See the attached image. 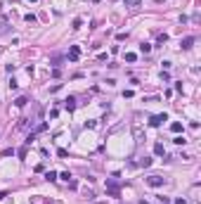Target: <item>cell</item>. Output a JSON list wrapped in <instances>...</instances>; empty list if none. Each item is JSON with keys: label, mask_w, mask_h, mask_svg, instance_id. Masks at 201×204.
Here are the masks:
<instances>
[{"label": "cell", "mask_w": 201, "mask_h": 204, "mask_svg": "<svg viewBox=\"0 0 201 204\" xmlns=\"http://www.w3.org/2000/svg\"><path fill=\"white\" fill-rule=\"evenodd\" d=\"M106 192L111 195V197H118V180H116V176L106 180Z\"/></svg>", "instance_id": "cell-1"}, {"label": "cell", "mask_w": 201, "mask_h": 204, "mask_svg": "<svg viewBox=\"0 0 201 204\" xmlns=\"http://www.w3.org/2000/svg\"><path fill=\"white\" fill-rule=\"evenodd\" d=\"M144 183L152 185V188H161V185L166 183V178H163V176H147V178H144Z\"/></svg>", "instance_id": "cell-2"}, {"label": "cell", "mask_w": 201, "mask_h": 204, "mask_svg": "<svg viewBox=\"0 0 201 204\" xmlns=\"http://www.w3.org/2000/svg\"><path fill=\"white\" fill-rule=\"evenodd\" d=\"M163 121H168V116H166V114H154V116L149 119V126H154V128H156V126H161Z\"/></svg>", "instance_id": "cell-3"}, {"label": "cell", "mask_w": 201, "mask_h": 204, "mask_svg": "<svg viewBox=\"0 0 201 204\" xmlns=\"http://www.w3.org/2000/svg\"><path fill=\"white\" fill-rule=\"evenodd\" d=\"M78 57H81V48L78 45H71L69 48V60L71 62H78Z\"/></svg>", "instance_id": "cell-4"}, {"label": "cell", "mask_w": 201, "mask_h": 204, "mask_svg": "<svg viewBox=\"0 0 201 204\" xmlns=\"http://www.w3.org/2000/svg\"><path fill=\"white\" fill-rule=\"evenodd\" d=\"M192 45H194V38H192V36H187V38H182V43H180V48H182V50H189Z\"/></svg>", "instance_id": "cell-5"}, {"label": "cell", "mask_w": 201, "mask_h": 204, "mask_svg": "<svg viewBox=\"0 0 201 204\" xmlns=\"http://www.w3.org/2000/svg\"><path fill=\"white\" fill-rule=\"evenodd\" d=\"M64 107L69 109V112H71V109H76V97H66V100H64Z\"/></svg>", "instance_id": "cell-6"}, {"label": "cell", "mask_w": 201, "mask_h": 204, "mask_svg": "<svg viewBox=\"0 0 201 204\" xmlns=\"http://www.w3.org/2000/svg\"><path fill=\"white\" fill-rule=\"evenodd\" d=\"M154 154H159V157H161V154H166V150H163V145H161V142L154 145Z\"/></svg>", "instance_id": "cell-7"}, {"label": "cell", "mask_w": 201, "mask_h": 204, "mask_svg": "<svg viewBox=\"0 0 201 204\" xmlns=\"http://www.w3.org/2000/svg\"><path fill=\"white\" fill-rule=\"evenodd\" d=\"M123 3H125V7H140L142 0H123Z\"/></svg>", "instance_id": "cell-8"}, {"label": "cell", "mask_w": 201, "mask_h": 204, "mask_svg": "<svg viewBox=\"0 0 201 204\" xmlns=\"http://www.w3.org/2000/svg\"><path fill=\"white\" fill-rule=\"evenodd\" d=\"M170 131H173V133H180V131H182V123H180V121L170 123Z\"/></svg>", "instance_id": "cell-9"}, {"label": "cell", "mask_w": 201, "mask_h": 204, "mask_svg": "<svg viewBox=\"0 0 201 204\" xmlns=\"http://www.w3.org/2000/svg\"><path fill=\"white\" fill-rule=\"evenodd\" d=\"M135 60H137V55H135V52H125V62H130V64H133Z\"/></svg>", "instance_id": "cell-10"}, {"label": "cell", "mask_w": 201, "mask_h": 204, "mask_svg": "<svg viewBox=\"0 0 201 204\" xmlns=\"http://www.w3.org/2000/svg\"><path fill=\"white\" fill-rule=\"evenodd\" d=\"M149 50H152V45H149V43H140V52H144V55H147Z\"/></svg>", "instance_id": "cell-11"}, {"label": "cell", "mask_w": 201, "mask_h": 204, "mask_svg": "<svg viewBox=\"0 0 201 204\" xmlns=\"http://www.w3.org/2000/svg\"><path fill=\"white\" fill-rule=\"evenodd\" d=\"M26 102H29V100H26V97H17V102H14V104H17V107H24V104H26Z\"/></svg>", "instance_id": "cell-12"}, {"label": "cell", "mask_w": 201, "mask_h": 204, "mask_svg": "<svg viewBox=\"0 0 201 204\" xmlns=\"http://www.w3.org/2000/svg\"><path fill=\"white\" fill-rule=\"evenodd\" d=\"M45 178H47V180H57V173H54V171H47Z\"/></svg>", "instance_id": "cell-13"}, {"label": "cell", "mask_w": 201, "mask_h": 204, "mask_svg": "<svg viewBox=\"0 0 201 204\" xmlns=\"http://www.w3.org/2000/svg\"><path fill=\"white\" fill-rule=\"evenodd\" d=\"M140 166H152V159H149V157H144V159L140 161Z\"/></svg>", "instance_id": "cell-14"}, {"label": "cell", "mask_w": 201, "mask_h": 204, "mask_svg": "<svg viewBox=\"0 0 201 204\" xmlns=\"http://www.w3.org/2000/svg\"><path fill=\"white\" fill-rule=\"evenodd\" d=\"M173 142H175V145H185V142H187V140H185V138H182V135H177V138H175V140H173Z\"/></svg>", "instance_id": "cell-15"}, {"label": "cell", "mask_w": 201, "mask_h": 204, "mask_svg": "<svg viewBox=\"0 0 201 204\" xmlns=\"http://www.w3.org/2000/svg\"><path fill=\"white\" fill-rule=\"evenodd\" d=\"M14 154V150H12V147H7V150H3V157H12Z\"/></svg>", "instance_id": "cell-16"}, {"label": "cell", "mask_w": 201, "mask_h": 204, "mask_svg": "<svg viewBox=\"0 0 201 204\" xmlns=\"http://www.w3.org/2000/svg\"><path fill=\"white\" fill-rule=\"evenodd\" d=\"M7 31H10V26H7V24H0V36L7 33Z\"/></svg>", "instance_id": "cell-17"}, {"label": "cell", "mask_w": 201, "mask_h": 204, "mask_svg": "<svg viewBox=\"0 0 201 204\" xmlns=\"http://www.w3.org/2000/svg\"><path fill=\"white\" fill-rule=\"evenodd\" d=\"M175 204H187V199H182V197H180V199H175Z\"/></svg>", "instance_id": "cell-18"}, {"label": "cell", "mask_w": 201, "mask_h": 204, "mask_svg": "<svg viewBox=\"0 0 201 204\" xmlns=\"http://www.w3.org/2000/svg\"><path fill=\"white\" fill-rule=\"evenodd\" d=\"M3 197H5V192H0V199H3Z\"/></svg>", "instance_id": "cell-19"}, {"label": "cell", "mask_w": 201, "mask_h": 204, "mask_svg": "<svg viewBox=\"0 0 201 204\" xmlns=\"http://www.w3.org/2000/svg\"><path fill=\"white\" fill-rule=\"evenodd\" d=\"M29 3H35V0H29Z\"/></svg>", "instance_id": "cell-20"}]
</instances>
